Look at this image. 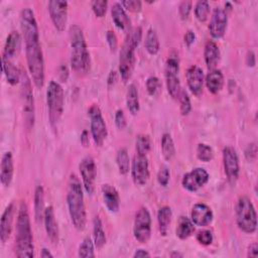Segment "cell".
Returning <instances> with one entry per match:
<instances>
[{"instance_id":"obj_1","label":"cell","mask_w":258,"mask_h":258,"mask_svg":"<svg viewBox=\"0 0 258 258\" xmlns=\"http://www.w3.org/2000/svg\"><path fill=\"white\" fill-rule=\"evenodd\" d=\"M15 254L17 257L20 258H32L34 256V246L30 226V218L28 208L25 202H22L20 204L17 214Z\"/></svg>"},{"instance_id":"obj_2","label":"cell","mask_w":258,"mask_h":258,"mask_svg":"<svg viewBox=\"0 0 258 258\" xmlns=\"http://www.w3.org/2000/svg\"><path fill=\"white\" fill-rule=\"evenodd\" d=\"M70 43L72 47L71 67L78 76H85L91 68L90 52L82 28L79 25H72L69 30Z\"/></svg>"},{"instance_id":"obj_3","label":"cell","mask_w":258,"mask_h":258,"mask_svg":"<svg viewBox=\"0 0 258 258\" xmlns=\"http://www.w3.org/2000/svg\"><path fill=\"white\" fill-rule=\"evenodd\" d=\"M67 203L74 227L78 231H83L87 224V213L84 202L83 187L76 174H71L70 176Z\"/></svg>"},{"instance_id":"obj_4","label":"cell","mask_w":258,"mask_h":258,"mask_svg":"<svg viewBox=\"0 0 258 258\" xmlns=\"http://www.w3.org/2000/svg\"><path fill=\"white\" fill-rule=\"evenodd\" d=\"M142 39L141 27H135L131 30L120 50L119 57V73L124 83L128 82L133 74L135 67V50Z\"/></svg>"},{"instance_id":"obj_5","label":"cell","mask_w":258,"mask_h":258,"mask_svg":"<svg viewBox=\"0 0 258 258\" xmlns=\"http://www.w3.org/2000/svg\"><path fill=\"white\" fill-rule=\"evenodd\" d=\"M24 43L27 68L31 79L37 88H41L44 84V59L39 39L27 40Z\"/></svg>"},{"instance_id":"obj_6","label":"cell","mask_w":258,"mask_h":258,"mask_svg":"<svg viewBox=\"0 0 258 258\" xmlns=\"http://www.w3.org/2000/svg\"><path fill=\"white\" fill-rule=\"evenodd\" d=\"M235 212L238 228L246 234L255 233L257 230V215L251 200L246 196L240 197Z\"/></svg>"},{"instance_id":"obj_7","label":"cell","mask_w":258,"mask_h":258,"mask_svg":"<svg viewBox=\"0 0 258 258\" xmlns=\"http://www.w3.org/2000/svg\"><path fill=\"white\" fill-rule=\"evenodd\" d=\"M64 95L59 83L50 81L46 90V104L48 109V119L52 127L56 126L63 113Z\"/></svg>"},{"instance_id":"obj_8","label":"cell","mask_w":258,"mask_h":258,"mask_svg":"<svg viewBox=\"0 0 258 258\" xmlns=\"http://www.w3.org/2000/svg\"><path fill=\"white\" fill-rule=\"evenodd\" d=\"M21 101L22 111L25 127L30 130L33 128L35 114H34V98L32 92L31 81L25 72H21Z\"/></svg>"},{"instance_id":"obj_9","label":"cell","mask_w":258,"mask_h":258,"mask_svg":"<svg viewBox=\"0 0 258 258\" xmlns=\"http://www.w3.org/2000/svg\"><path fill=\"white\" fill-rule=\"evenodd\" d=\"M179 72V58L176 52H171L166 59L165 64V84L166 89L170 97L174 100H178L182 91L180 81L178 78Z\"/></svg>"},{"instance_id":"obj_10","label":"cell","mask_w":258,"mask_h":258,"mask_svg":"<svg viewBox=\"0 0 258 258\" xmlns=\"http://www.w3.org/2000/svg\"><path fill=\"white\" fill-rule=\"evenodd\" d=\"M90 117V126H91V134L93 140L97 146H102L107 135V125L103 118L102 112L98 105H92L88 111Z\"/></svg>"},{"instance_id":"obj_11","label":"cell","mask_w":258,"mask_h":258,"mask_svg":"<svg viewBox=\"0 0 258 258\" xmlns=\"http://www.w3.org/2000/svg\"><path fill=\"white\" fill-rule=\"evenodd\" d=\"M133 235L137 242L145 244L149 241L151 236V217L146 207H141L134 219Z\"/></svg>"},{"instance_id":"obj_12","label":"cell","mask_w":258,"mask_h":258,"mask_svg":"<svg viewBox=\"0 0 258 258\" xmlns=\"http://www.w3.org/2000/svg\"><path fill=\"white\" fill-rule=\"evenodd\" d=\"M223 164L225 174L227 176L228 182L234 185L239 177V158L237 151L232 146H226L223 149Z\"/></svg>"},{"instance_id":"obj_13","label":"cell","mask_w":258,"mask_h":258,"mask_svg":"<svg viewBox=\"0 0 258 258\" xmlns=\"http://www.w3.org/2000/svg\"><path fill=\"white\" fill-rule=\"evenodd\" d=\"M79 170L82 176L83 185L85 190L89 195H93L95 190V181H96V163L92 156H86L82 159L79 165Z\"/></svg>"},{"instance_id":"obj_14","label":"cell","mask_w":258,"mask_h":258,"mask_svg":"<svg viewBox=\"0 0 258 258\" xmlns=\"http://www.w3.org/2000/svg\"><path fill=\"white\" fill-rule=\"evenodd\" d=\"M209 178L210 175L205 168L196 167L183 175L181 184L183 188L194 192L203 187L209 181Z\"/></svg>"},{"instance_id":"obj_15","label":"cell","mask_w":258,"mask_h":258,"mask_svg":"<svg viewBox=\"0 0 258 258\" xmlns=\"http://www.w3.org/2000/svg\"><path fill=\"white\" fill-rule=\"evenodd\" d=\"M20 27L23 40L39 39L37 22L33 11L30 8H24L20 14Z\"/></svg>"},{"instance_id":"obj_16","label":"cell","mask_w":258,"mask_h":258,"mask_svg":"<svg viewBox=\"0 0 258 258\" xmlns=\"http://www.w3.org/2000/svg\"><path fill=\"white\" fill-rule=\"evenodd\" d=\"M48 11L56 30L63 31L68 22V2L51 0L48 2Z\"/></svg>"},{"instance_id":"obj_17","label":"cell","mask_w":258,"mask_h":258,"mask_svg":"<svg viewBox=\"0 0 258 258\" xmlns=\"http://www.w3.org/2000/svg\"><path fill=\"white\" fill-rule=\"evenodd\" d=\"M149 164L146 155L136 154L132 161L131 176L136 185H144L149 179Z\"/></svg>"},{"instance_id":"obj_18","label":"cell","mask_w":258,"mask_h":258,"mask_svg":"<svg viewBox=\"0 0 258 258\" xmlns=\"http://www.w3.org/2000/svg\"><path fill=\"white\" fill-rule=\"evenodd\" d=\"M228 23V13L224 8L216 7L213 11L209 24V31L213 38L219 39L224 36Z\"/></svg>"},{"instance_id":"obj_19","label":"cell","mask_w":258,"mask_h":258,"mask_svg":"<svg viewBox=\"0 0 258 258\" xmlns=\"http://www.w3.org/2000/svg\"><path fill=\"white\" fill-rule=\"evenodd\" d=\"M185 77H186L187 87L191 92V94H194L197 97L201 96V94L203 93L204 82H205L203 70L200 67L192 64L187 69Z\"/></svg>"},{"instance_id":"obj_20","label":"cell","mask_w":258,"mask_h":258,"mask_svg":"<svg viewBox=\"0 0 258 258\" xmlns=\"http://www.w3.org/2000/svg\"><path fill=\"white\" fill-rule=\"evenodd\" d=\"M15 210L16 208L14 203H10L2 213L0 221V240L3 244L7 242L11 235Z\"/></svg>"},{"instance_id":"obj_21","label":"cell","mask_w":258,"mask_h":258,"mask_svg":"<svg viewBox=\"0 0 258 258\" xmlns=\"http://www.w3.org/2000/svg\"><path fill=\"white\" fill-rule=\"evenodd\" d=\"M213 218V212L206 204H196L191 209L190 220L196 226L206 227L212 223Z\"/></svg>"},{"instance_id":"obj_22","label":"cell","mask_w":258,"mask_h":258,"mask_svg":"<svg viewBox=\"0 0 258 258\" xmlns=\"http://www.w3.org/2000/svg\"><path fill=\"white\" fill-rule=\"evenodd\" d=\"M43 223L48 239L51 241L52 244H57L59 240V231L52 206H48L45 208L43 214Z\"/></svg>"},{"instance_id":"obj_23","label":"cell","mask_w":258,"mask_h":258,"mask_svg":"<svg viewBox=\"0 0 258 258\" xmlns=\"http://www.w3.org/2000/svg\"><path fill=\"white\" fill-rule=\"evenodd\" d=\"M14 172L13 156L10 151L5 152L2 155L1 165H0V181L3 186L8 187L11 184Z\"/></svg>"},{"instance_id":"obj_24","label":"cell","mask_w":258,"mask_h":258,"mask_svg":"<svg viewBox=\"0 0 258 258\" xmlns=\"http://www.w3.org/2000/svg\"><path fill=\"white\" fill-rule=\"evenodd\" d=\"M102 195L106 208L111 213H117L120 209V198L117 189L108 183L102 185Z\"/></svg>"},{"instance_id":"obj_25","label":"cell","mask_w":258,"mask_h":258,"mask_svg":"<svg viewBox=\"0 0 258 258\" xmlns=\"http://www.w3.org/2000/svg\"><path fill=\"white\" fill-rule=\"evenodd\" d=\"M20 43H21V36L19 32L15 30L11 31L6 38L2 57H5L11 60V58L17 54L20 48Z\"/></svg>"},{"instance_id":"obj_26","label":"cell","mask_w":258,"mask_h":258,"mask_svg":"<svg viewBox=\"0 0 258 258\" xmlns=\"http://www.w3.org/2000/svg\"><path fill=\"white\" fill-rule=\"evenodd\" d=\"M205 83L210 93L217 94L222 90L224 86V75L218 69L211 70L206 76Z\"/></svg>"},{"instance_id":"obj_27","label":"cell","mask_w":258,"mask_h":258,"mask_svg":"<svg viewBox=\"0 0 258 258\" xmlns=\"http://www.w3.org/2000/svg\"><path fill=\"white\" fill-rule=\"evenodd\" d=\"M204 56L207 68L210 71L214 70L220 60V49L214 40H208L206 42Z\"/></svg>"},{"instance_id":"obj_28","label":"cell","mask_w":258,"mask_h":258,"mask_svg":"<svg viewBox=\"0 0 258 258\" xmlns=\"http://www.w3.org/2000/svg\"><path fill=\"white\" fill-rule=\"evenodd\" d=\"M111 15H112V19L115 23V25L122 29V30H127L130 27V19L127 16L123 6L121 5V3H114L112 5L111 8Z\"/></svg>"},{"instance_id":"obj_29","label":"cell","mask_w":258,"mask_h":258,"mask_svg":"<svg viewBox=\"0 0 258 258\" xmlns=\"http://www.w3.org/2000/svg\"><path fill=\"white\" fill-rule=\"evenodd\" d=\"M2 71L9 85L15 86L21 81V72L10 59L2 57Z\"/></svg>"},{"instance_id":"obj_30","label":"cell","mask_w":258,"mask_h":258,"mask_svg":"<svg viewBox=\"0 0 258 258\" xmlns=\"http://www.w3.org/2000/svg\"><path fill=\"white\" fill-rule=\"evenodd\" d=\"M195 232V224L187 217L180 216L177 221V226L175 229L176 237L180 240H185L192 235Z\"/></svg>"},{"instance_id":"obj_31","label":"cell","mask_w":258,"mask_h":258,"mask_svg":"<svg viewBox=\"0 0 258 258\" xmlns=\"http://www.w3.org/2000/svg\"><path fill=\"white\" fill-rule=\"evenodd\" d=\"M172 218V211L170 207L163 206L161 207L157 212V222H158V228L159 232L162 236H166L168 232L169 225L171 223Z\"/></svg>"},{"instance_id":"obj_32","label":"cell","mask_w":258,"mask_h":258,"mask_svg":"<svg viewBox=\"0 0 258 258\" xmlns=\"http://www.w3.org/2000/svg\"><path fill=\"white\" fill-rule=\"evenodd\" d=\"M93 239L97 249H102L106 244V235L103 228V223L99 216H95L93 219Z\"/></svg>"},{"instance_id":"obj_33","label":"cell","mask_w":258,"mask_h":258,"mask_svg":"<svg viewBox=\"0 0 258 258\" xmlns=\"http://www.w3.org/2000/svg\"><path fill=\"white\" fill-rule=\"evenodd\" d=\"M44 210V189L41 185H37L34 190V217L36 222L43 221Z\"/></svg>"},{"instance_id":"obj_34","label":"cell","mask_w":258,"mask_h":258,"mask_svg":"<svg viewBox=\"0 0 258 258\" xmlns=\"http://www.w3.org/2000/svg\"><path fill=\"white\" fill-rule=\"evenodd\" d=\"M126 104L129 112L132 115H136L139 112V96L138 90L134 84H130L126 93Z\"/></svg>"},{"instance_id":"obj_35","label":"cell","mask_w":258,"mask_h":258,"mask_svg":"<svg viewBox=\"0 0 258 258\" xmlns=\"http://www.w3.org/2000/svg\"><path fill=\"white\" fill-rule=\"evenodd\" d=\"M144 46H145V49L147 50V52L151 55H154L159 51L160 45H159V40H158V36H157L155 29L149 28L147 30Z\"/></svg>"},{"instance_id":"obj_36","label":"cell","mask_w":258,"mask_h":258,"mask_svg":"<svg viewBox=\"0 0 258 258\" xmlns=\"http://www.w3.org/2000/svg\"><path fill=\"white\" fill-rule=\"evenodd\" d=\"M161 152L165 160L170 161L175 155V147L171 135L164 133L161 137Z\"/></svg>"},{"instance_id":"obj_37","label":"cell","mask_w":258,"mask_h":258,"mask_svg":"<svg viewBox=\"0 0 258 258\" xmlns=\"http://www.w3.org/2000/svg\"><path fill=\"white\" fill-rule=\"evenodd\" d=\"M116 162L119 172L123 175L127 174L130 169V158L126 148H120L116 155Z\"/></svg>"},{"instance_id":"obj_38","label":"cell","mask_w":258,"mask_h":258,"mask_svg":"<svg viewBox=\"0 0 258 258\" xmlns=\"http://www.w3.org/2000/svg\"><path fill=\"white\" fill-rule=\"evenodd\" d=\"M94 241L90 237H86L83 242L79 246L78 250V256L87 258V257H95V252H94Z\"/></svg>"},{"instance_id":"obj_39","label":"cell","mask_w":258,"mask_h":258,"mask_svg":"<svg viewBox=\"0 0 258 258\" xmlns=\"http://www.w3.org/2000/svg\"><path fill=\"white\" fill-rule=\"evenodd\" d=\"M210 14V4L206 0H200L195 6V15L200 22H205Z\"/></svg>"},{"instance_id":"obj_40","label":"cell","mask_w":258,"mask_h":258,"mask_svg":"<svg viewBox=\"0 0 258 258\" xmlns=\"http://www.w3.org/2000/svg\"><path fill=\"white\" fill-rule=\"evenodd\" d=\"M135 145H136L137 154L146 155L150 151V148H151V142H150L149 136L145 135V134L137 135Z\"/></svg>"},{"instance_id":"obj_41","label":"cell","mask_w":258,"mask_h":258,"mask_svg":"<svg viewBox=\"0 0 258 258\" xmlns=\"http://www.w3.org/2000/svg\"><path fill=\"white\" fill-rule=\"evenodd\" d=\"M197 157L201 161L209 162L214 157V151L211 146H209L205 143H200V144H198V147H197Z\"/></svg>"},{"instance_id":"obj_42","label":"cell","mask_w":258,"mask_h":258,"mask_svg":"<svg viewBox=\"0 0 258 258\" xmlns=\"http://www.w3.org/2000/svg\"><path fill=\"white\" fill-rule=\"evenodd\" d=\"M179 104H180V113L182 116H186L189 114L190 110H191V103H190V99L188 97V94L185 90L182 89L179 98H178Z\"/></svg>"},{"instance_id":"obj_43","label":"cell","mask_w":258,"mask_h":258,"mask_svg":"<svg viewBox=\"0 0 258 258\" xmlns=\"http://www.w3.org/2000/svg\"><path fill=\"white\" fill-rule=\"evenodd\" d=\"M160 88H161V84H160V81L157 77L151 76L147 79L146 89H147V92L150 96H155L158 93V91L160 90Z\"/></svg>"},{"instance_id":"obj_44","label":"cell","mask_w":258,"mask_h":258,"mask_svg":"<svg viewBox=\"0 0 258 258\" xmlns=\"http://www.w3.org/2000/svg\"><path fill=\"white\" fill-rule=\"evenodd\" d=\"M91 5L97 17L101 18L106 14L107 7H108V2L106 0H95V1H92Z\"/></svg>"},{"instance_id":"obj_45","label":"cell","mask_w":258,"mask_h":258,"mask_svg":"<svg viewBox=\"0 0 258 258\" xmlns=\"http://www.w3.org/2000/svg\"><path fill=\"white\" fill-rule=\"evenodd\" d=\"M196 239L200 244L204 246H209L212 244L214 237L210 230H202L198 232V234L196 235Z\"/></svg>"},{"instance_id":"obj_46","label":"cell","mask_w":258,"mask_h":258,"mask_svg":"<svg viewBox=\"0 0 258 258\" xmlns=\"http://www.w3.org/2000/svg\"><path fill=\"white\" fill-rule=\"evenodd\" d=\"M169 178H170V172H169L168 167L165 165H162L157 172L158 183L162 186H166L169 182Z\"/></svg>"},{"instance_id":"obj_47","label":"cell","mask_w":258,"mask_h":258,"mask_svg":"<svg viewBox=\"0 0 258 258\" xmlns=\"http://www.w3.org/2000/svg\"><path fill=\"white\" fill-rule=\"evenodd\" d=\"M192 7V2L191 1H181L178 6V13L179 16L182 20H186L190 14Z\"/></svg>"},{"instance_id":"obj_48","label":"cell","mask_w":258,"mask_h":258,"mask_svg":"<svg viewBox=\"0 0 258 258\" xmlns=\"http://www.w3.org/2000/svg\"><path fill=\"white\" fill-rule=\"evenodd\" d=\"M121 5L130 12H139L141 10L142 3L139 0H125L121 2Z\"/></svg>"},{"instance_id":"obj_49","label":"cell","mask_w":258,"mask_h":258,"mask_svg":"<svg viewBox=\"0 0 258 258\" xmlns=\"http://www.w3.org/2000/svg\"><path fill=\"white\" fill-rule=\"evenodd\" d=\"M245 157L248 161H254L257 157V145L255 142L248 144L245 149Z\"/></svg>"},{"instance_id":"obj_50","label":"cell","mask_w":258,"mask_h":258,"mask_svg":"<svg viewBox=\"0 0 258 258\" xmlns=\"http://www.w3.org/2000/svg\"><path fill=\"white\" fill-rule=\"evenodd\" d=\"M115 124L117 126L118 129L123 130L125 129L127 122H126V118L124 115V112L122 110H117L115 113Z\"/></svg>"},{"instance_id":"obj_51","label":"cell","mask_w":258,"mask_h":258,"mask_svg":"<svg viewBox=\"0 0 258 258\" xmlns=\"http://www.w3.org/2000/svg\"><path fill=\"white\" fill-rule=\"evenodd\" d=\"M106 39H107V42L109 44L111 51H115L118 47V39H117V36L114 33V31L108 30L106 33Z\"/></svg>"},{"instance_id":"obj_52","label":"cell","mask_w":258,"mask_h":258,"mask_svg":"<svg viewBox=\"0 0 258 258\" xmlns=\"http://www.w3.org/2000/svg\"><path fill=\"white\" fill-rule=\"evenodd\" d=\"M195 39H196V34L192 30H187L183 36V41L185 43V45L187 47H189L194 42H195Z\"/></svg>"},{"instance_id":"obj_53","label":"cell","mask_w":258,"mask_h":258,"mask_svg":"<svg viewBox=\"0 0 258 258\" xmlns=\"http://www.w3.org/2000/svg\"><path fill=\"white\" fill-rule=\"evenodd\" d=\"M258 255V244L256 242L251 243L247 249V257H257Z\"/></svg>"},{"instance_id":"obj_54","label":"cell","mask_w":258,"mask_h":258,"mask_svg":"<svg viewBox=\"0 0 258 258\" xmlns=\"http://www.w3.org/2000/svg\"><path fill=\"white\" fill-rule=\"evenodd\" d=\"M256 63V58H255V54L252 50H249L247 52V55H246V64L249 67V68H253Z\"/></svg>"},{"instance_id":"obj_55","label":"cell","mask_w":258,"mask_h":258,"mask_svg":"<svg viewBox=\"0 0 258 258\" xmlns=\"http://www.w3.org/2000/svg\"><path fill=\"white\" fill-rule=\"evenodd\" d=\"M58 77L61 82H66L69 77V70L66 66H60L58 69Z\"/></svg>"},{"instance_id":"obj_56","label":"cell","mask_w":258,"mask_h":258,"mask_svg":"<svg viewBox=\"0 0 258 258\" xmlns=\"http://www.w3.org/2000/svg\"><path fill=\"white\" fill-rule=\"evenodd\" d=\"M149 256H150V254H149L146 250H144V249H137V250L135 251V253L133 254V257H134V258L149 257Z\"/></svg>"},{"instance_id":"obj_57","label":"cell","mask_w":258,"mask_h":258,"mask_svg":"<svg viewBox=\"0 0 258 258\" xmlns=\"http://www.w3.org/2000/svg\"><path fill=\"white\" fill-rule=\"evenodd\" d=\"M81 143L84 146H88V144H89V135H88V132L86 130H84L82 135H81Z\"/></svg>"},{"instance_id":"obj_58","label":"cell","mask_w":258,"mask_h":258,"mask_svg":"<svg viewBox=\"0 0 258 258\" xmlns=\"http://www.w3.org/2000/svg\"><path fill=\"white\" fill-rule=\"evenodd\" d=\"M116 81V72L112 71L108 77V85L109 86H112Z\"/></svg>"},{"instance_id":"obj_59","label":"cell","mask_w":258,"mask_h":258,"mask_svg":"<svg viewBox=\"0 0 258 258\" xmlns=\"http://www.w3.org/2000/svg\"><path fill=\"white\" fill-rule=\"evenodd\" d=\"M40 256L42 257V258H48V257H53V255L46 249V248H43L42 250H41V253H40Z\"/></svg>"},{"instance_id":"obj_60","label":"cell","mask_w":258,"mask_h":258,"mask_svg":"<svg viewBox=\"0 0 258 258\" xmlns=\"http://www.w3.org/2000/svg\"><path fill=\"white\" fill-rule=\"evenodd\" d=\"M169 256H170V257H182V254L179 253V252L174 251V252H171V253L169 254Z\"/></svg>"}]
</instances>
